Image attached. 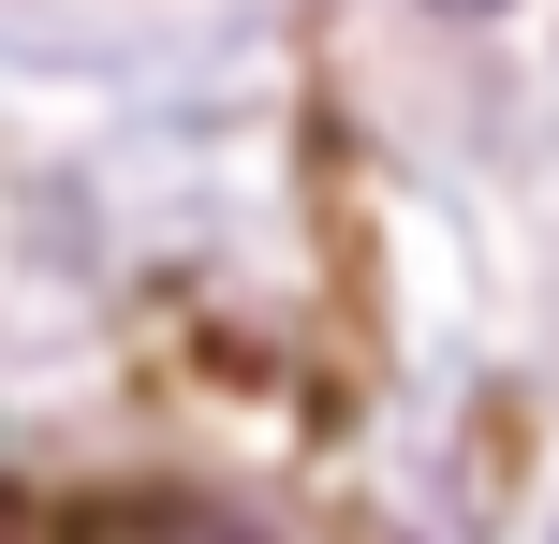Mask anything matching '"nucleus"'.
I'll return each mask as SVG.
<instances>
[{
	"label": "nucleus",
	"mask_w": 559,
	"mask_h": 544,
	"mask_svg": "<svg viewBox=\"0 0 559 544\" xmlns=\"http://www.w3.org/2000/svg\"><path fill=\"white\" fill-rule=\"evenodd\" d=\"M0 544H45V500L29 486H0Z\"/></svg>",
	"instance_id": "nucleus-1"
},
{
	"label": "nucleus",
	"mask_w": 559,
	"mask_h": 544,
	"mask_svg": "<svg viewBox=\"0 0 559 544\" xmlns=\"http://www.w3.org/2000/svg\"><path fill=\"white\" fill-rule=\"evenodd\" d=\"M456 15H486V0H456Z\"/></svg>",
	"instance_id": "nucleus-2"
}]
</instances>
